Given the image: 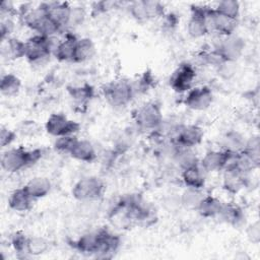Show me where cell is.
I'll return each mask as SVG.
<instances>
[{
  "label": "cell",
  "mask_w": 260,
  "mask_h": 260,
  "mask_svg": "<svg viewBox=\"0 0 260 260\" xmlns=\"http://www.w3.org/2000/svg\"><path fill=\"white\" fill-rule=\"evenodd\" d=\"M115 7V2H109V1H101V2H95L92 4V9H91V14L92 15H98L101 13H104L111 8Z\"/></svg>",
  "instance_id": "cell-43"
},
{
  "label": "cell",
  "mask_w": 260,
  "mask_h": 260,
  "mask_svg": "<svg viewBox=\"0 0 260 260\" xmlns=\"http://www.w3.org/2000/svg\"><path fill=\"white\" fill-rule=\"evenodd\" d=\"M152 81H153V79H152L151 74L148 71L144 72V74L138 80L137 86H133L134 92H135V90H139V91L145 92L152 85Z\"/></svg>",
  "instance_id": "cell-41"
},
{
  "label": "cell",
  "mask_w": 260,
  "mask_h": 260,
  "mask_svg": "<svg viewBox=\"0 0 260 260\" xmlns=\"http://www.w3.org/2000/svg\"><path fill=\"white\" fill-rule=\"evenodd\" d=\"M204 197L202 189L187 188L181 195L180 202L181 204L189 209H197L201 199Z\"/></svg>",
  "instance_id": "cell-31"
},
{
  "label": "cell",
  "mask_w": 260,
  "mask_h": 260,
  "mask_svg": "<svg viewBox=\"0 0 260 260\" xmlns=\"http://www.w3.org/2000/svg\"><path fill=\"white\" fill-rule=\"evenodd\" d=\"M223 171L222 187L226 192L237 194L247 186V175L232 167H226Z\"/></svg>",
  "instance_id": "cell-15"
},
{
  "label": "cell",
  "mask_w": 260,
  "mask_h": 260,
  "mask_svg": "<svg viewBox=\"0 0 260 260\" xmlns=\"http://www.w3.org/2000/svg\"><path fill=\"white\" fill-rule=\"evenodd\" d=\"M15 29V22L13 21L12 17H1L0 22V38L1 42L5 41L9 38H11V35L13 34Z\"/></svg>",
  "instance_id": "cell-39"
},
{
  "label": "cell",
  "mask_w": 260,
  "mask_h": 260,
  "mask_svg": "<svg viewBox=\"0 0 260 260\" xmlns=\"http://www.w3.org/2000/svg\"><path fill=\"white\" fill-rule=\"evenodd\" d=\"M182 181L187 188L203 189L205 185L204 171L199 165L182 170Z\"/></svg>",
  "instance_id": "cell-22"
},
{
  "label": "cell",
  "mask_w": 260,
  "mask_h": 260,
  "mask_svg": "<svg viewBox=\"0 0 260 260\" xmlns=\"http://www.w3.org/2000/svg\"><path fill=\"white\" fill-rule=\"evenodd\" d=\"M129 12L131 14V16L139 22L147 21V20L150 19L148 11H147L145 0H139V1L131 2L130 5H129Z\"/></svg>",
  "instance_id": "cell-36"
},
{
  "label": "cell",
  "mask_w": 260,
  "mask_h": 260,
  "mask_svg": "<svg viewBox=\"0 0 260 260\" xmlns=\"http://www.w3.org/2000/svg\"><path fill=\"white\" fill-rule=\"evenodd\" d=\"M21 88V80L18 76L7 73L2 75L0 80V91L5 96H14L18 94Z\"/></svg>",
  "instance_id": "cell-27"
},
{
  "label": "cell",
  "mask_w": 260,
  "mask_h": 260,
  "mask_svg": "<svg viewBox=\"0 0 260 260\" xmlns=\"http://www.w3.org/2000/svg\"><path fill=\"white\" fill-rule=\"evenodd\" d=\"M43 150L35 148L28 150L23 146L5 150L1 156V168L7 173H16L28 166L35 165L42 158Z\"/></svg>",
  "instance_id": "cell-1"
},
{
  "label": "cell",
  "mask_w": 260,
  "mask_h": 260,
  "mask_svg": "<svg viewBox=\"0 0 260 260\" xmlns=\"http://www.w3.org/2000/svg\"><path fill=\"white\" fill-rule=\"evenodd\" d=\"M246 139L245 137L240 134L239 132L231 131L228 132L224 137H223V150L233 152V153H238L241 152L245 146Z\"/></svg>",
  "instance_id": "cell-29"
},
{
  "label": "cell",
  "mask_w": 260,
  "mask_h": 260,
  "mask_svg": "<svg viewBox=\"0 0 260 260\" xmlns=\"http://www.w3.org/2000/svg\"><path fill=\"white\" fill-rule=\"evenodd\" d=\"M71 99L77 104H85L93 96V87L89 84L78 86H68L67 88Z\"/></svg>",
  "instance_id": "cell-30"
},
{
  "label": "cell",
  "mask_w": 260,
  "mask_h": 260,
  "mask_svg": "<svg viewBox=\"0 0 260 260\" xmlns=\"http://www.w3.org/2000/svg\"><path fill=\"white\" fill-rule=\"evenodd\" d=\"M77 140H78V138L76 137V135L59 136L56 138V140L54 142V148L58 152L69 154L70 151L72 150L73 146L77 142Z\"/></svg>",
  "instance_id": "cell-37"
},
{
  "label": "cell",
  "mask_w": 260,
  "mask_h": 260,
  "mask_svg": "<svg viewBox=\"0 0 260 260\" xmlns=\"http://www.w3.org/2000/svg\"><path fill=\"white\" fill-rule=\"evenodd\" d=\"M23 187L35 200L47 196L51 191L52 185L49 179L46 177H35L30 179Z\"/></svg>",
  "instance_id": "cell-23"
},
{
  "label": "cell",
  "mask_w": 260,
  "mask_h": 260,
  "mask_svg": "<svg viewBox=\"0 0 260 260\" xmlns=\"http://www.w3.org/2000/svg\"><path fill=\"white\" fill-rule=\"evenodd\" d=\"M103 94L105 100L112 107L124 108L133 98V84L125 79L113 80L103 87Z\"/></svg>",
  "instance_id": "cell-4"
},
{
  "label": "cell",
  "mask_w": 260,
  "mask_h": 260,
  "mask_svg": "<svg viewBox=\"0 0 260 260\" xmlns=\"http://www.w3.org/2000/svg\"><path fill=\"white\" fill-rule=\"evenodd\" d=\"M48 16L62 28L69 24L72 7L67 2L47 3Z\"/></svg>",
  "instance_id": "cell-18"
},
{
  "label": "cell",
  "mask_w": 260,
  "mask_h": 260,
  "mask_svg": "<svg viewBox=\"0 0 260 260\" xmlns=\"http://www.w3.org/2000/svg\"><path fill=\"white\" fill-rule=\"evenodd\" d=\"M234 153L226 150H209L201 158L199 166L205 173L223 171Z\"/></svg>",
  "instance_id": "cell-13"
},
{
  "label": "cell",
  "mask_w": 260,
  "mask_h": 260,
  "mask_svg": "<svg viewBox=\"0 0 260 260\" xmlns=\"http://www.w3.org/2000/svg\"><path fill=\"white\" fill-rule=\"evenodd\" d=\"M121 239L118 235L106 229L99 230V245L94 254L96 258H110L120 247Z\"/></svg>",
  "instance_id": "cell-14"
},
{
  "label": "cell",
  "mask_w": 260,
  "mask_h": 260,
  "mask_svg": "<svg viewBox=\"0 0 260 260\" xmlns=\"http://www.w3.org/2000/svg\"><path fill=\"white\" fill-rule=\"evenodd\" d=\"M207 25H208L209 31L214 30L219 35L226 37L235 34V30L238 25V19L230 18L225 15H222L216 12L213 8L208 7Z\"/></svg>",
  "instance_id": "cell-12"
},
{
  "label": "cell",
  "mask_w": 260,
  "mask_h": 260,
  "mask_svg": "<svg viewBox=\"0 0 260 260\" xmlns=\"http://www.w3.org/2000/svg\"><path fill=\"white\" fill-rule=\"evenodd\" d=\"M99 245V231L89 232L80 236L73 242L74 248L83 254L94 255Z\"/></svg>",
  "instance_id": "cell-24"
},
{
  "label": "cell",
  "mask_w": 260,
  "mask_h": 260,
  "mask_svg": "<svg viewBox=\"0 0 260 260\" xmlns=\"http://www.w3.org/2000/svg\"><path fill=\"white\" fill-rule=\"evenodd\" d=\"M62 30V27L59 26L55 21H53L49 16H47L42 22L38 25L35 31L37 35L46 37V38H54Z\"/></svg>",
  "instance_id": "cell-35"
},
{
  "label": "cell",
  "mask_w": 260,
  "mask_h": 260,
  "mask_svg": "<svg viewBox=\"0 0 260 260\" xmlns=\"http://www.w3.org/2000/svg\"><path fill=\"white\" fill-rule=\"evenodd\" d=\"M84 11L82 7H72L71 10V15H70V20L68 25H77L80 24L83 19H84Z\"/></svg>",
  "instance_id": "cell-44"
},
{
  "label": "cell",
  "mask_w": 260,
  "mask_h": 260,
  "mask_svg": "<svg viewBox=\"0 0 260 260\" xmlns=\"http://www.w3.org/2000/svg\"><path fill=\"white\" fill-rule=\"evenodd\" d=\"M32 201L34 199L27 193L25 188L22 187L14 190L10 194L8 198V205L14 211L24 212L31 208Z\"/></svg>",
  "instance_id": "cell-20"
},
{
  "label": "cell",
  "mask_w": 260,
  "mask_h": 260,
  "mask_svg": "<svg viewBox=\"0 0 260 260\" xmlns=\"http://www.w3.org/2000/svg\"><path fill=\"white\" fill-rule=\"evenodd\" d=\"M52 39L36 35L25 41V58L31 65L40 67L50 60V56L54 51Z\"/></svg>",
  "instance_id": "cell-2"
},
{
  "label": "cell",
  "mask_w": 260,
  "mask_h": 260,
  "mask_svg": "<svg viewBox=\"0 0 260 260\" xmlns=\"http://www.w3.org/2000/svg\"><path fill=\"white\" fill-rule=\"evenodd\" d=\"M216 12L233 19H238L240 15V3L236 0H223L213 8Z\"/></svg>",
  "instance_id": "cell-33"
},
{
  "label": "cell",
  "mask_w": 260,
  "mask_h": 260,
  "mask_svg": "<svg viewBox=\"0 0 260 260\" xmlns=\"http://www.w3.org/2000/svg\"><path fill=\"white\" fill-rule=\"evenodd\" d=\"M222 204L223 202L218 198L212 195H204V197L201 199L196 210L203 217H206V218L216 217L218 216L221 210Z\"/></svg>",
  "instance_id": "cell-25"
},
{
  "label": "cell",
  "mask_w": 260,
  "mask_h": 260,
  "mask_svg": "<svg viewBox=\"0 0 260 260\" xmlns=\"http://www.w3.org/2000/svg\"><path fill=\"white\" fill-rule=\"evenodd\" d=\"M28 237L25 236L24 233L18 231L12 234L11 236V246L17 253H26V243H27Z\"/></svg>",
  "instance_id": "cell-38"
},
{
  "label": "cell",
  "mask_w": 260,
  "mask_h": 260,
  "mask_svg": "<svg viewBox=\"0 0 260 260\" xmlns=\"http://www.w3.org/2000/svg\"><path fill=\"white\" fill-rule=\"evenodd\" d=\"M19 130L23 135H35L39 128L35 121H23Z\"/></svg>",
  "instance_id": "cell-45"
},
{
  "label": "cell",
  "mask_w": 260,
  "mask_h": 260,
  "mask_svg": "<svg viewBox=\"0 0 260 260\" xmlns=\"http://www.w3.org/2000/svg\"><path fill=\"white\" fill-rule=\"evenodd\" d=\"M95 54V46L91 39L89 38H81L77 40L73 62L81 63L91 59Z\"/></svg>",
  "instance_id": "cell-26"
},
{
  "label": "cell",
  "mask_w": 260,
  "mask_h": 260,
  "mask_svg": "<svg viewBox=\"0 0 260 260\" xmlns=\"http://www.w3.org/2000/svg\"><path fill=\"white\" fill-rule=\"evenodd\" d=\"M105 192L104 182L95 176H87L78 180L72 188V196L81 202L100 199Z\"/></svg>",
  "instance_id": "cell-5"
},
{
  "label": "cell",
  "mask_w": 260,
  "mask_h": 260,
  "mask_svg": "<svg viewBox=\"0 0 260 260\" xmlns=\"http://www.w3.org/2000/svg\"><path fill=\"white\" fill-rule=\"evenodd\" d=\"M207 10L206 6H191V16L187 23V32L191 38L199 39L209 32L207 25Z\"/></svg>",
  "instance_id": "cell-7"
},
{
  "label": "cell",
  "mask_w": 260,
  "mask_h": 260,
  "mask_svg": "<svg viewBox=\"0 0 260 260\" xmlns=\"http://www.w3.org/2000/svg\"><path fill=\"white\" fill-rule=\"evenodd\" d=\"M249 158L252 159L258 167L260 164V139L259 136H252L249 139H246L245 146L242 150Z\"/></svg>",
  "instance_id": "cell-34"
},
{
  "label": "cell",
  "mask_w": 260,
  "mask_h": 260,
  "mask_svg": "<svg viewBox=\"0 0 260 260\" xmlns=\"http://www.w3.org/2000/svg\"><path fill=\"white\" fill-rule=\"evenodd\" d=\"M69 155L72 158L83 162H91L96 157L95 149L92 143L85 139H78L75 145L73 146L72 150L70 151Z\"/></svg>",
  "instance_id": "cell-21"
},
{
  "label": "cell",
  "mask_w": 260,
  "mask_h": 260,
  "mask_svg": "<svg viewBox=\"0 0 260 260\" xmlns=\"http://www.w3.org/2000/svg\"><path fill=\"white\" fill-rule=\"evenodd\" d=\"M218 217H220L222 221L233 225L234 228L242 226L245 223L246 219L243 209L234 202L223 203Z\"/></svg>",
  "instance_id": "cell-17"
},
{
  "label": "cell",
  "mask_w": 260,
  "mask_h": 260,
  "mask_svg": "<svg viewBox=\"0 0 260 260\" xmlns=\"http://www.w3.org/2000/svg\"><path fill=\"white\" fill-rule=\"evenodd\" d=\"M174 157L182 170L199 165L198 157L192 151V148L182 147V146L178 145L177 149L174 153Z\"/></svg>",
  "instance_id": "cell-28"
},
{
  "label": "cell",
  "mask_w": 260,
  "mask_h": 260,
  "mask_svg": "<svg viewBox=\"0 0 260 260\" xmlns=\"http://www.w3.org/2000/svg\"><path fill=\"white\" fill-rule=\"evenodd\" d=\"M204 131L198 125H182L176 130L174 142L182 147L193 148L201 143Z\"/></svg>",
  "instance_id": "cell-11"
},
{
  "label": "cell",
  "mask_w": 260,
  "mask_h": 260,
  "mask_svg": "<svg viewBox=\"0 0 260 260\" xmlns=\"http://www.w3.org/2000/svg\"><path fill=\"white\" fill-rule=\"evenodd\" d=\"M213 102V93L210 87L206 85L196 86L187 91L184 104L187 108L194 111L207 110Z\"/></svg>",
  "instance_id": "cell-9"
},
{
  "label": "cell",
  "mask_w": 260,
  "mask_h": 260,
  "mask_svg": "<svg viewBox=\"0 0 260 260\" xmlns=\"http://www.w3.org/2000/svg\"><path fill=\"white\" fill-rule=\"evenodd\" d=\"M49 249V242L40 236L28 237L26 243V254L30 256H39L47 252Z\"/></svg>",
  "instance_id": "cell-32"
},
{
  "label": "cell",
  "mask_w": 260,
  "mask_h": 260,
  "mask_svg": "<svg viewBox=\"0 0 260 260\" xmlns=\"http://www.w3.org/2000/svg\"><path fill=\"white\" fill-rule=\"evenodd\" d=\"M77 38L72 32H67L62 41L54 48L53 54L60 62H73Z\"/></svg>",
  "instance_id": "cell-16"
},
{
  "label": "cell",
  "mask_w": 260,
  "mask_h": 260,
  "mask_svg": "<svg viewBox=\"0 0 260 260\" xmlns=\"http://www.w3.org/2000/svg\"><path fill=\"white\" fill-rule=\"evenodd\" d=\"M46 131L55 137L75 135L80 130V124L70 120L62 113H54L49 116L45 123Z\"/></svg>",
  "instance_id": "cell-6"
},
{
  "label": "cell",
  "mask_w": 260,
  "mask_h": 260,
  "mask_svg": "<svg viewBox=\"0 0 260 260\" xmlns=\"http://www.w3.org/2000/svg\"><path fill=\"white\" fill-rule=\"evenodd\" d=\"M16 138V133L8 127L2 125L0 128V145L1 147L9 146Z\"/></svg>",
  "instance_id": "cell-40"
},
{
  "label": "cell",
  "mask_w": 260,
  "mask_h": 260,
  "mask_svg": "<svg viewBox=\"0 0 260 260\" xmlns=\"http://www.w3.org/2000/svg\"><path fill=\"white\" fill-rule=\"evenodd\" d=\"M248 239L253 244H258L260 241V224L259 221L252 222L246 230Z\"/></svg>",
  "instance_id": "cell-42"
},
{
  "label": "cell",
  "mask_w": 260,
  "mask_h": 260,
  "mask_svg": "<svg viewBox=\"0 0 260 260\" xmlns=\"http://www.w3.org/2000/svg\"><path fill=\"white\" fill-rule=\"evenodd\" d=\"M133 121L141 130L153 131L162 125V111L158 104L148 102L135 109L132 113Z\"/></svg>",
  "instance_id": "cell-3"
},
{
  "label": "cell",
  "mask_w": 260,
  "mask_h": 260,
  "mask_svg": "<svg viewBox=\"0 0 260 260\" xmlns=\"http://www.w3.org/2000/svg\"><path fill=\"white\" fill-rule=\"evenodd\" d=\"M225 61L236 62L245 49V41L238 35H230L224 37L214 48Z\"/></svg>",
  "instance_id": "cell-10"
},
{
  "label": "cell",
  "mask_w": 260,
  "mask_h": 260,
  "mask_svg": "<svg viewBox=\"0 0 260 260\" xmlns=\"http://www.w3.org/2000/svg\"><path fill=\"white\" fill-rule=\"evenodd\" d=\"M195 76L194 67L189 63H182L171 75L170 85L176 92L182 93L188 91L192 88Z\"/></svg>",
  "instance_id": "cell-8"
},
{
  "label": "cell",
  "mask_w": 260,
  "mask_h": 260,
  "mask_svg": "<svg viewBox=\"0 0 260 260\" xmlns=\"http://www.w3.org/2000/svg\"><path fill=\"white\" fill-rule=\"evenodd\" d=\"M1 43V55L6 60H17L25 57V42L11 37Z\"/></svg>",
  "instance_id": "cell-19"
}]
</instances>
